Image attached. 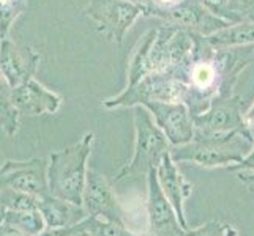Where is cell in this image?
<instances>
[{
	"label": "cell",
	"instance_id": "cell-1",
	"mask_svg": "<svg viewBox=\"0 0 254 236\" xmlns=\"http://www.w3.org/2000/svg\"><path fill=\"white\" fill-rule=\"evenodd\" d=\"M194 46L177 66L183 81V98L192 117L204 113L220 94H234L243 69L253 60V52L240 54L232 49H215L200 35L192 33Z\"/></svg>",
	"mask_w": 254,
	"mask_h": 236
},
{
	"label": "cell",
	"instance_id": "cell-2",
	"mask_svg": "<svg viewBox=\"0 0 254 236\" xmlns=\"http://www.w3.org/2000/svg\"><path fill=\"white\" fill-rule=\"evenodd\" d=\"M194 46L192 33L171 24L152 29L137 41L127 71V87L137 84L148 73L172 71L185 60Z\"/></svg>",
	"mask_w": 254,
	"mask_h": 236
},
{
	"label": "cell",
	"instance_id": "cell-3",
	"mask_svg": "<svg viewBox=\"0 0 254 236\" xmlns=\"http://www.w3.org/2000/svg\"><path fill=\"white\" fill-rule=\"evenodd\" d=\"M254 146V139L250 128H243L223 136H205L196 133L192 141L171 148L174 162H191L199 167L215 169L242 162Z\"/></svg>",
	"mask_w": 254,
	"mask_h": 236
},
{
	"label": "cell",
	"instance_id": "cell-4",
	"mask_svg": "<svg viewBox=\"0 0 254 236\" xmlns=\"http://www.w3.org/2000/svg\"><path fill=\"white\" fill-rule=\"evenodd\" d=\"M95 134L87 133L79 142L51 153L48 159V183L51 195L82 206L87 181V162L92 154Z\"/></svg>",
	"mask_w": 254,
	"mask_h": 236
},
{
	"label": "cell",
	"instance_id": "cell-5",
	"mask_svg": "<svg viewBox=\"0 0 254 236\" xmlns=\"http://www.w3.org/2000/svg\"><path fill=\"white\" fill-rule=\"evenodd\" d=\"M134 109V153L131 161L119 172L114 183H120L134 177H147L148 172L156 169L163 157L171 153V143L163 131L156 126L152 113L144 106Z\"/></svg>",
	"mask_w": 254,
	"mask_h": 236
},
{
	"label": "cell",
	"instance_id": "cell-6",
	"mask_svg": "<svg viewBox=\"0 0 254 236\" xmlns=\"http://www.w3.org/2000/svg\"><path fill=\"white\" fill-rule=\"evenodd\" d=\"M183 90H185V87H183V81L177 73V68L172 69V71L148 73L137 84L125 87L124 92L104 99L101 102V107L116 110L145 106L147 102L153 101H182Z\"/></svg>",
	"mask_w": 254,
	"mask_h": 236
},
{
	"label": "cell",
	"instance_id": "cell-7",
	"mask_svg": "<svg viewBox=\"0 0 254 236\" xmlns=\"http://www.w3.org/2000/svg\"><path fill=\"white\" fill-rule=\"evenodd\" d=\"M84 14L96 24L104 38L120 47L127 32L144 16V10L129 0H90Z\"/></svg>",
	"mask_w": 254,
	"mask_h": 236
},
{
	"label": "cell",
	"instance_id": "cell-8",
	"mask_svg": "<svg viewBox=\"0 0 254 236\" xmlns=\"http://www.w3.org/2000/svg\"><path fill=\"white\" fill-rule=\"evenodd\" d=\"M245 104L239 94H220L210 102L208 109L194 120L196 133L205 136H223L247 128Z\"/></svg>",
	"mask_w": 254,
	"mask_h": 236
},
{
	"label": "cell",
	"instance_id": "cell-9",
	"mask_svg": "<svg viewBox=\"0 0 254 236\" xmlns=\"http://www.w3.org/2000/svg\"><path fill=\"white\" fill-rule=\"evenodd\" d=\"M0 189L25 192L37 198L49 195L48 159L32 157L25 161H6L0 167Z\"/></svg>",
	"mask_w": 254,
	"mask_h": 236
},
{
	"label": "cell",
	"instance_id": "cell-10",
	"mask_svg": "<svg viewBox=\"0 0 254 236\" xmlns=\"http://www.w3.org/2000/svg\"><path fill=\"white\" fill-rule=\"evenodd\" d=\"M82 206L92 217H100L127 225V211L116 195L112 183L93 169L87 172V181L82 194Z\"/></svg>",
	"mask_w": 254,
	"mask_h": 236
},
{
	"label": "cell",
	"instance_id": "cell-11",
	"mask_svg": "<svg viewBox=\"0 0 254 236\" xmlns=\"http://www.w3.org/2000/svg\"><path fill=\"white\" fill-rule=\"evenodd\" d=\"M147 235L145 236H185L174 206L160 188L156 169L147 175Z\"/></svg>",
	"mask_w": 254,
	"mask_h": 236
},
{
	"label": "cell",
	"instance_id": "cell-12",
	"mask_svg": "<svg viewBox=\"0 0 254 236\" xmlns=\"http://www.w3.org/2000/svg\"><path fill=\"white\" fill-rule=\"evenodd\" d=\"M144 107L152 113L156 126L168 137L171 146H180L192 141L196 134L194 120L185 102L153 101Z\"/></svg>",
	"mask_w": 254,
	"mask_h": 236
},
{
	"label": "cell",
	"instance_id": "cell-13",
	"mask_svg": "<svg viewBox=\"0 0 254 236\" xmlns=\"http://www.w3.org/2000/svg\"><path fill=\"white\" fill-rule=\"evenodd\" d=\"M41 55L32 46L13 41L10 37L0 40V73L16 89L35 77Z\"/></svg>",
	"mask_w": 254,
	"mask_h": 236
},
{
	"label": "cell",
	"instance_id": "cell-14",
	"mask_svg": "<svg viewBox=\"0 0 254 236\" xmlns=\"http://www.w3.org/2000/svg\"><path fill=\"white\" fill-rule=\"evenodd\" d=\"M150 17H156L164 24L175 25V27L200 35V37H208L216 30H221L229 25V22L220 19L205 10L197 0H187V2L171 8V10L155 11Z\"/></svg>",
	"mask_w": 254,
	"mask_h": 236
},
{
	"label": "cell",
	"instance_id": "cell-15",
	"mask_svg": "<svg viewBox=\"0 0 254 236\" xmlns=\"http://www.w3.org/2000/svg\"><path fill=\"white\" fill-rule=\"evenodd\" d=\"M11 102L19 115L40 117L57 113L64 99L59 93L49 90L33 77L11 90Z\"/></svg>",
	"mask_w": 254,
	"mask_h": 236
},
{
	"label": "cell",
	"instance_id": "cell-16",
	"mask_svg": "<svg viewBox=\"0 0 254 236\" xmlns=\"http://www.w3.org/2000/svg\"><path fill=\"white\" fill-rule=\"evenodd\" d=\"M156 177H158V183L163 194L174 206L175 213H177L182 227L188 230L190 227L185 216V202L192 194V185L179 170L177 162H174L171 153L166 154L160 165L156 167Z\"/></svg>",
	"mask_w": 254,
	"mask_h": 236
},
{
	"label": "cell",
	"instance_id": "cell-17",
	"mask_svg": "<svg viewBox=\"0 0 254 236\" xmlns=\"http://www.w3.org/2000/svg\"><path fill=\"white\" fill-rule=\"evenodd\" d=\"M37 206L46 224V229H57V227H68L84 221L87 216L84 206L68 202L54 195H46L37 200Z\"/></svg>",
	"mask_w": 254,
	"mask_h": 236
},
{
	"label": "cell",
	"instance_id": "cell-18",
	"mask_svg": "<svg viewBox=\"0 0 254 236\" xmlns=\"http://www.w3.org/2000/svg\"><path fill=\"white\" fill-rule=\"evenodd\" d=\"M204 38L215 49H235L243 46H254V22L243 21L237 24H229L227 27L216 30L215 33Z\"/></svg>",
	"mask_w": 254,
	"mask_h": 236
},
{
	"label": "cell",
	"instance_id": "cell-19",
	"mask_svg": "<svg viewBox=\"0 0 254 236\" xmlns=\"http://www.w3.org/2000/svg\"><path fill=\"white\" fill-rule=\"evenodd\" d=\"M11 85L0 73V126L5 133L13 137L19 129V112L11 102Z\"/></svg>",
	"mask_w": 254,
	"mask_h": 236
},
{
	"label": "cell",
	"instance_id": "cell-20",
	"mask_svg": "<svg viewBox=\"0 0 254 236\" xmlns=\"http://www.w3.org/2000/svg\"><path fill=\"white\" fill-rule=\"evenodd\" d=\"M5 222L14 225L16 229L22 230L29 236H37L46 229L45 219H43L38 208L29 209V211H13V209H8Z\"/></svg>",
	"mask_w": 254,
	"mask_h": 236
},
{
	"label": "cell",
	"instance_id": "cell-21",
	"mask_svg": "<svg viewBox=\"0 0 254 236\" xmlns=\"http://www.w3.org/2000/svg\"><path fill=\"white\" fill-rule=\"evenodd\" d=\"M27 0H0V40L10 37L16 19L27 10Z\"/></svg>",
	"mask_w": 254,
	"mask_h": 236
},
{
	"label": "cell",
	"instance_id": "cell-22",
	"mask_svg": "<svg viewBox=\"0 0 254 236\" xmlns=\"http://www.w3.org/2000/svg\"><path fill=\"white\" fill-rule=\"evenodd\" d=\"M89 236H141L128 230V225L89 216Z\"/></svg>",
	"mask_w": 254,
	"mask_h": 236
},
{
	"label": "cell",
	"instance_id": "cell-23",
	"mask_svg": "<svg viewBox=\"0 0 254 236\" xmlns=\"http://www.w3.org/2000/svg\"><path fill=\"white\" fill-rule=\"evenodd\" d=\"M3 202L8 209L13 211H29V209H37V197L25 194V192L13 190V189H0Z\"/></svg>",
	"mask_w": 254,
	"mask_h": 236
},
{
	"label": "cell",
	"instance_id": "cell-24",
	"mask_svg": "<svg viewBox=\"0 0 254 236\" xmlns=\"http://www.w3.org/2000/svg\"><path fill=\"white\" fill-rule=\"evenodd\" d=\"M185 236H239V230L232 224L210 221L196 229H188Z\"/></svg>",
	"mask_w": 254,
	"mask_h": 236
},
{
	"label": "cell",
	"instance_id": "cell-25",
	"mask_svg": "<svg viewBox=\"0 0 254 236\" xmlns=\"http://www.w3.org/2000/svg\"><path fill=\"white\" fill-rule=\"evenodd\" d=\"M197 2L213 16L220 17V19L229 22V24H237V19H235L234 13L231 11L229 2H227V0H197Z\"/></svg>",
	"mask_w": 254,
	"mask_h": 236
},
{
	"label": "cell",
	"instance_id": "cell-26",
	"mask_svg": "<svg viewBox=\"0 0 254 236\" xmlns=\"http://www.w3.org/2000/svg\"><path fill=\"white\" fill-rule=\"evenodd\" d=\"M227 2H229V8L237 22H254V0H227Z\"/></svg>",
	"mask_w": 254,
	"mask_h": 236
},
{
	"label": "cell",
	"instance_id": "cell-27",
	"mask_svg": "<svg viewBox=\"0 0 254 236\" xmlns=\"http://www.w3.org/2000/svg\"><path fill=\"white\" fill-rule=\"evenodd\" d=\"M183 2H187V0H150V6H148V10L144 13V16L145 17H150L155 11L171 10V8L179 6Z\"/></svg>",
	"mask_w": 254,
	"mask_h": 236
},
{
	"label": "cell",
	"instance_id": "cell-28",
	"mask_svg": "<svg viewBox=\"0 0 254 236\" xmlns=\"http://www.w3.org/2000/svg\"><path fill=\"white\" fill-rule=\"evenodd\" d=\"M231 172H242V170H254V146H253V150L251 153L245 157V159L239 164H235L232 165V167H229Z\"/></svg>",
	"mask_w": 254,
	"mask_h": 236
},
{
	"label": "cell",
	"instance_id": "cell-29",
	"mask_svg": "<svg viewBox=\"0 0 254 236\" xmlns=\"http://www.w3.org/2000/svg\"><path fill=\"white\" fill-rule=\"evenodd\" d=\"M237 180L250 192H254V170H242V172H237Z\"/></svg>",
	"mask_w": 254,
	"mask_h": 236
},
{
	"label": "cell",
	"instance_id": "cell-30",
	"mask_svg": "<svg viewBox=\"0 0 254 236\" xmlns=\"http://www.w3.org/2000/svg\"><path fill=\"white\" fill-rule=\"evenodd\" d=\"M0 236H29V235L24 233L19 229H16V227L11 224L3 222L2 225H0Z\"/></svg>",
	"mask_w": 254,
	"mask_h": 236
},
{
	"label": "cell",
	"instance_id": "cell-31",
	"mask_svg": "<svg viewBox=\"0 0 254 236\" xmlns=\"http://www.w3.org/2000/svg\"><path fill=\"white\" fill-rule=\"evenodd\" d=\"M245 123H247L250 129L254 128V102H253V106L245 112Z\"/></svg>",
	"mask_w": 254,
	"mask_h": 236
},
{
	"label": "cell",
	"instance_id": "cell-32",
	"mask_svg": "<svg viewBox=\"0 0 254 236\" xmlns=\"http://www.w3.org/2000/svg\"><path fill=\"white\" fill-rule=\"evenodd\" d=\"M6 213H8V208L3 202L2 195H0V225H2L5 222V217H6Z\"/></svg>",
	"mask_w": 254,
	"mask_h": 236
},
{
	"label": "cell",
	"instance_id": "cell-33",
	"mask_svg": "<svg viewBox=\"0 0 254 236\" xmlns=\"http://www.w3.org/2000/svg\"><path fill=\"white\" fill-rule=\"evenodd\" d=\"M71 236H89V230H82V232H77Z\"/></svg>",
	"mask_w": 254,
	"mask_h": 236
},
{
	"label": "cell",
	"instance_id": "cell-34",
	"mask_svg": "<svg viewBox=\"0 0 254 236\" xmlns=\"http://www.w3.org/2000/svg\"><path fill=\"white\" fill-rule=\"evenodd\" d=\"M250 131H251V134H253V139H254V128H253V129H250Z\"/></svg>",
	"mask_w": 254,
	"mask_h": 236
}]
</instances>
